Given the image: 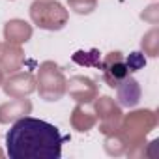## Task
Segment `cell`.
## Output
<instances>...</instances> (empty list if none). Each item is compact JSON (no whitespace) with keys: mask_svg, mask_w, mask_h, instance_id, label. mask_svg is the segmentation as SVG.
<instances>
[{"mask_svg":"<svg viewBox=\"0 0 159 159\" xmlns=\"http://www.w3.org/2000/svg\"><path fill=\"white\" fill-rule=\"evenodd\" d=\"M67 140L56 125L25 116L19 118L6 135L10 159H60L62 144Z\"/></svg>","mask_w":159,"mask_h":159,"instance_id":"1","label":"cell"}]
</instances>
